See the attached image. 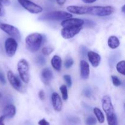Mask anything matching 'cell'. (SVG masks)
Segmentation results:
<instances>
[{
  "label": "cell",
  "instance_id": "obj_1",
  "mask_svg": "<svg viewBox=\"0 0 125 125\" xmlns=\"http://www.w3.org/2000/svg\"><path fill=\"white\" fill-rule=\"evenodd\" d=\"M102 107L106 114V118L108 125H118L117 115L115 113L112 100L109 95H105L101 100Z\"/></svg>",
  "mask_w": 125,
  "mask_h": 125
},
{
  "label": "cell",
  "instance_id": "obj_2",
  "mask_svg": "<svg viewBox=\"0 0 125 125\" xmlns=\"http://www.w3.org/2000/svg\"><path fill=\"white\" fill-rule=\"evenodd\" d=\"M43 42V36L39 33H32L26 37L25 43L27 50L35 52L40 48Z\"/></svg>",
  "mask_w": 125,
  "mask_h": 125
},
{
  "label": "cell",
  "instance_id": "obj_3",
  "mask_svg": "<svg viewBox=\"0 0 125 125\" xmlns=\"http://www.w3.org/2000/svg\"><path fill=\"white\" fill-rule=\"evenodd\" d=\"M72 17V13L65 11H53L42 15L38 18L39 20H64Z\"/></svg>",
  "mask_w": 125,
  "mask_h": 125
},
{
  "label": "cell",
  "instance_id": "obj_4",
  "mask_svg": "<svg viewBox=\"0 0 125 125\" xmlns=\"http://www.w3.org/2000/svg\"><path fill=\"white\" fill-rule=\"evenodd\" d=\"M114 9L112 6H91L87 7V14L92 15L105 17L112 14Z\"/></svg>",
  "mask_w": 125,
  "mask_h": 125
},
{
  "label": "cell",
  "instance_id": "obj_5",
  "mask_svg": "<svg viewBox=\"0 0 125 125\" xmlns=\"http://www.w3.org/2000/svg\"><path fill=\"white\" fill-rule=\"evenodd\" d=\"M17 70L21 79L24 83H28L30 81L29 65L28 61L24 59L20 60L17 64Z\"/></svg>",
  "mask_w": 125,
  "mask_h": 125
},
{
  "label": "cell",
  "instance_id": "obj_6",
  "mask_svg": "<svg viewBox=\"0 0 125 125\" xmlns=\"http://www.w3.org/2000/svg\"><path fill=\"white\" fill-rule=\"evenodd\" d=\"M0 29L12 37L11 38H13L17 42H20L21 40V35L20 32L18 28L14 26L7 23H0Z\"/></svg>",
  "mask_w": 125,
  "mask_h": 125
},
{
  "label": "cell",
  "instance_id": "obj_7",
  "mask_svg": "<svg viewBox=\"0 0 125 125\" xmlns=\"http://www.w3.org/2000/svg\"><path fill=\"white\" fill-rule=\"evenodd\" d=\"M7 76L9 82L13 89L20 93L25 92L26 90V87L23 85L20 79L13 74V72L11 71H9L7 72Z\"/></svg>",
  "mask_w": 125,
  "mask_h": 125
},
{
  "label": "cell",
  "instance_id": "obj_8",
  "mask_svg": "<svg viewBox=\"0 0 125 125\" xmlns=\"http://www.w3.org/2000/svg\"><path fill=\"white\" fill-rule=\"evenodd\" d=\"M18 1L22 7L31 13L36 14L41 13L43 11V9L41 6L32 2L30 0H18Z\"/></svg>",
  "mask_w": 125,
  "mask_h": 125
},
{
  "label": "cell",
  "instance_id": "obj_9",
  "mask_svg": "<svg viewBox=\"0 0 125 125\" xmlns=\"http://www.w3.org/2000/svg\"><path fill=\"white\" fill-rule=\"evenodd\" d=\"M5 50L7 56L10 57H13L17 51L18 43L13 38H8L5 41Z\"/></svg>",
  "mask_w": 125,
  "mask_h": 125
},
{
  "label": "cell",
  "instance_id": "obj_10",
  "mask_svg": "<svg viewBox=\"0 0 125 125\" xmlns=\"http://www.w3.org/2000/svg\"><path fill=\"white\" fill-rule=\"evenodd\" d=\"M82 27L64 28L61 30V35L65 39H70L74 37L81 31Z\"/></svg>",
  "mask_w": 125,
  "mask_h": 125
},
{
  "label": "cell",
  "instance_id": "obj_11",
  "mask_svg": "<svg viewBox=\"0 0 125 125\" xmlns=\"http://www.w3.org/2000/svg\"><path fill=\"white\" fill-rule=\"evenodd\" d=\"M84 20L80 18H70L64 20L61 23V26L64 28H71V27H82L84 25Z\"/></svg>",
  "mask_w": 125,
  "mask_h": 125
},
{
  "label": "cell",
  "instance_id": "obj_12",
  "mask_svg": "<svg viewBox=\"0 0 125 125\" xmlns=\"http://www.w3.org/2000/svg\"><path fill=\"white\" fill-rule=\"evenodd\" d=\"M51 101H52V106L56 112H60L62 110V101L61 96L57 93L54 92L51 96Z\"/></svg>",
  "mask_w": 125,
  "mask_h": 125
},
{
  "label": "cell",
  "instance_id": "obj_13",
  "mask_svg": "<svg viewBox=\"0 0 125 125\" xmlns=\"http://www.w3.org/2000/svg\"><path fill=\"white\" fill-rule=\"evenodd\" d=\"M80 72L82 79H87L90 76V67L89 64L85 61H81L80 62Z\"/></svg>",
  "mask_w": 125,
  "mask_h": 125
},
{
  "label": "cell",
  "instance_id": "obj_14",
  "mask_svg": "<svg viewBox=\"0 0 125 125\" xmlns=\"http://www.w3.org/2000/svg\"><path fill=\"white\" fill-rule=\"evenodd\" d=\"M87 57L89 61L94 67H98L101 62V56L94 51H89L87 52Z\"/></svg>",
  "mask_w": 125,
  "mask_h": 125
},
{
  "label": "cell",
  "instance_id": "obj_15",
  "mask_svg": "<svg viewBox=\"0 0 125 125\" xmlns=\"http://www.w3.org/2000/svg\"><path fill=\"white\" fill-rule=\"evenodd\" d=\"M53 77V74L51 70L49 68H45L41 72L42 80L46 85H49Z\"/></svg>",
  "mask_w": 125,
  "mask_h": 125
},
{
  "label": "cell",
  "instance_id": "obj_16",
  "mask_svg": "<svg viewBox=\"0 0 125 125\" xmlns=\"http://www.w3.org/2000/svg\"><path fill=\"white\" fill-rule=\"evenodd\" d=\"M67 9L70 12V13H74V14L77 15H84L87 14V7H85V6H70L67 7Z\"/></svg>",
  "mask_w": 125,
  "mask_h": 125
},
{
  "label": "cell",
  "instance_id": "obj_17",
  "mask_svg": "<svg viewBox=\"0 0 125 125\" xmlns=\"http://www.w3.org/2000/svg\"><path fill=\"white\" fill-rule=\"evenodd\" d=\"M16 113V108L14 105L9 104L6 106L3 111V115L6 118H12Z\"/></svg>",
  "mask_w": 125,
  "mask_h": 125
},
{
  "label": "cell",
  "instance_id": "obj_18",
  "mask_svg": "<svg viewBox=\"0 0 125 125\" xmlns=\"http://www.w3.org/2000/svg\"><path fill=\"white\" fill-rule=\"evenodd\" d=\"M51 63L52 67L56 70L58 71V72L61 71V68H62V59L60 56H57V55H54L51 59Z\"/></svg>",
  "mask_w": 125,
  "mask_h": 125
},
{
  "label": "cell",
  "instance_id": "obj_19",
  "mask_svg": "<svg viewBox=\"0 0 125 125\" xmlns=\"http://www.w3.org/2000/svg\"><path fill=\"white\" fill-rule=\"evenodd\" d=\"M107 44L110 48L114 50V49L117 48L120 46V41L118 37L115 35H112L109 37L107 40Z\"/></svg>",
  "mask_w": 125,
  "mask_h": 125
},
{
  "label": "cell",
  "instance_id": "obj_20",
  "mask_svg": "<svg viewBox=\"0 0 125 125\" xmlns=\"http://www.w3.org/2000/svg\"><path fill=\"white\" fill-rule=\"evenodd\" d=\"M94 112L95 116H96V118H97L98 121L99 122V123H103L104 122L105 118L102 111L100 109L98 108V107H95L94 109Z\"/></svg>",
  "mask_w": 125,
  "mask_h": 125
},
{
  "label": "cell",
  "instance_id": "obj_21",
  "mask_svg": "<svg viewBox=\"0 0 125 125\" xmlns=\"http://www.w3.org/2000/svg\"><path fill=\"white\" fill-rule=\"evenodd\" d=\"M125 61H122L118 62L116 65L117 72L119 73L122 74V75H125Z\"/></svg>",
  "mask_w": 125,
  "mask_h": 125
},
{
  "label": "cell",
  "instance_id": "obj_22",
  "mask_svg": "<svg viewBox=\"0 0 125 125\" xmlns=\"http://www.w3.org/2000/svg\"><path fill=\"white\" fill-rule=\"evenodd\" d=\"M60 91L62 94V98L64 101H67L68 100V90L67 87L65 85H62L60 87Z\"/></svg>",
  "mask_w": 125,
  "mask_h": 125
},
{
  "label": "cell",
  "instance_id": "obj_23",
  "mask_svg": "<svg viewBox=\"0 0 125 125\" xmlns=\"http://www.w3.org/2000/svg\"><path fill=\"white\" fill-rule=\"evenodd\" d=\"M35 62L39 65H44L46 63V59L43 56L39 55L35 59Z\"/></svg>",
  "mask_w": 125,
  "mask_h": 125
},
{
  "label": "cell",
  "instance_id": "obj_24",
  "mask_svg": "<svg viewBox=\"0 0 125 125\" xmlns=\"http://www.w3.org/2000/svg\"><path fill=\"white\" fill-rule=\"evenodd\" d=\"M85 123H86L87 125H96V120L93 116H89L87 118Z\"/></svg>",
  "mask_w": 125,
  "mask_h": 125
},
{
  "label": "cell",
  "instance_id": "obj_25",
  "mask_svg": "<svg viewBox=\"0 0 125 125\" xmlns=\"http://www.w3.org/2000/svg\"><path fill=\"white\" fill-rule=\"evenodd\" d=\"M111 79H112V84L114 86L118 87L122 84L121 81L120 80L119 78L116 76H111Z\"/></svg>",
  "mask_w": 125,
  "mask_h": 125
},
{
  "label": "cell",
  "instance_id": "obj_26",
  "mask_svg": "<svg viewBox=\"0 0 125 125\" xmlns=\"http://www.w3.org/2000/svg\"><path fill=\"white\" fill-rule=\"evenodd\" d=\"M54 51L53 48L51 47H44L42 48V54L43 55H45V56H48L50 54L52 53Z\"/></svg>",
  "mask_w": 125,
  "mask_h": 125
},
{
  "label": "cell",
  "instance_id": "obj_27",
  "mask_svg": "<svg viewBox=\"0 0 125 125\" xmlns=\"http://www.w3.org/2000/svg\"><path fill=\"white\" fill-rule=\"evenodd\" d=\"M63 79H64L65 81L67 83V85L68 87H71L72 85V78L69 74H65L63 76Z\"/></svg>",
  "mask_w": 125,
  "mask_h": 125
},
{
  "label": "cell",
  "instance_id": "obj_28",
  "mask_svg": "<svg viewBox=\"0 0 125 125\" xmlns=\"http://www.w3.org/2000/svg\"><path fill=\"white\" fill-rule=\"evenodd\" d=\"M84 24H85V27H87V28H94L96 26V23L94 21L91 20H84Z\"/></svg>",
  "mask_w": 125,
  "mask_h": 125
},
{
  "label": "cell",
  "instance_id": "obj_29",
  "mask_svg": "<svg viewBox=\"0 0 125 125\" xmlns=\"http://www.w3.org/2000/svg\"><path fill=\"white\" fill-rule=\"evenodd\" d=\"M73 63H74V61H73V59L70 58V57L67 59L65 60V67L66 68H70L73 65Z\"/></svg>",
  "mask_w": 125,
  "mask_h": 125
},
{
  "label": "cell",
  "instance_id": "obj_30",
  "mask_svg": "<svg viewBox=\"0 0 125 125\" xmlns=\"http://www.w3.org/2000/svg\"><path fill=\"white\" fill-rule=\"evenodd\" d=\"M83 94H84V96H86V97H90V96H91L92 95L91 90H90V89H89V88H87V89H85V90L83 91Z\"/></svg>",
  "mask_w": 125,
  "mask_h": 125
},
{
  "label": "cell",
  "instance_id": "obj_31",
  "mask_svg": "<svg viewBox=\"0 0 125 125\" xmlns=\"http://www.w3.org/2000/svg\"><path fill=\"white\" fill-rule=\"evenodd\" d=\"M5 14H6V12H5L4 8L3 6L0 3V17H4Z\"/></svg>",
  "mask_w": 125,
  "mask_h": 125
},
{
  "label": "cell",
  "instance_id": "obj_32",
  "mask_svg": "<svg viewBox=\"0 0 125 125\" xmlns=\"http://www.w3.org/2000/svg\"><path fill=\"white\" fill-rule=\"evenodd\" d=\"M39 97L41 100H44L45 98V94L43 90H41L39 92Z\"/></svg>",
  "mask_w": 125,
  "mask_h": 125
},
{
  "label": "cell",
  "instance_id": "obj_33",
  "mask_svg": "<svg viewBox=\"0 0 125 125\" xmlns=\"http://www.w3.org/2000/svg\"><path fill=\"white\" fill-rule=\"evenodd\" d=\"M38 124H39V125H50L49 122H47V121L45 119H44V118L40 120L39 122V123H38Z\"/></svg>",
  "mask_w": 125,
  "mask_h": 125
},
{
  "label": "cell",
  "instance_id": "obj_34",
  "mask_svg": "<svg viewBox=\"0 0 125 125\" xmlns=\"http://www.w3.org/2000/svg\"><path fill=\"white\" fill-rule=\"evenodd\" d=\"M0 3L4 6H9L10 4V0H0Z\"/></svg>",
  "mask_w": 125,
  "mask_h": 125
},
{
  "label": "cell",
  "instance_id": "obj_35",
  "mask_svg": "<svg viewBox=\"0 0 125 125\" xmlns=\"http://www.w3.org/2000/svg\"><path fill=\"white\" fill-rule=\"evenodd\" d=\"M0 81L2 84H6V79H5L4 76L1 72H0Z\"/></svg>",
  "mask_w": 125,
  "mask_h": 125
},
{
  "label": "cell",
  "instance_id": "obj_36",
  "mask_svg": "<svg viewBox=\"0 0 125 125\" xmlns=\"http://www.w3.org/2000/svg\"><path fill=\"white\" fill-rule=\"evenodd\" d=\"M6 119V118L4 117V116L1 115L0 117V125H4V120Z\"/></svg>",
  "mask_w": 125,
  "mask_h": 125
},
{
  "label": "cell",
  "instance_id": "obj_37",
  "mask_svg": "<svg viewBox=\"0 0 125 125\" xmlns=\"http://www.w3.org/2000/svg\"><path fill=\"white\" fill-rule=\"evenodd\" d=\"M56 2L60 6H62L66 2V0H56Z\"/></svg>",
  "mask_w": 125,
  "mask_h": 125
},
{
  "label": "cell",
  "instance_id": "obj_38",
  "mask_svg": "<svg viewBox=\"0 0 125 125\" xmlns=\"http://www.w3.org/2000/svg\"><path fill=\"white\" fill-rule=\"evenodd\" d=\"M96 0H83V1L85 3H93V2H95Z\"/></svg>",
  "mask_w": 125,
  "mask_h": 125
},
{
  "label": "cell",
  "instance_id": "obj_39",
  "mask_svg": "<svg viewBox=\"0 0 125 125\" xmlns=\"http://www.w3.org/2000/svg\"><path fill=\"white\" fill-rule=\"evenodd\" d=\"M84 47V46H83ZM87 48L85 47V48H84H84H81V53L83 54H86V52H87Z\"/></svg>",
  "mask_w": 125,
  "mask_h": 125
},
{
  "label": "cell",
  "instance_id": "obj_40",
  "mask_svg": "<svg viewBox=\"0 0 125 125\" xmlns=\"http://www.w3.org/2000/svg\"><path fill=\"white\" fill-rule=\"evenodd\" d=\"M125 5H123V7H122V12H123V13H125Z\"/></svg>",
  "mask_w": 125,
  "mask_h": 125
},
{
  "label": "cell",
  "instance_id": "obj_41",
  "mask_svg": "<svg viewBox=\"0 0 125 125\" xmlns=\"http://www.w3.org/2000/svg\"><path fill=\"white\" fill-rule=\"evenodd\" d=\"M1 96V92H0V97Z\"/></svg>",
  "mask_w": 125,
  "mask_h": 125
}]
</instances>
